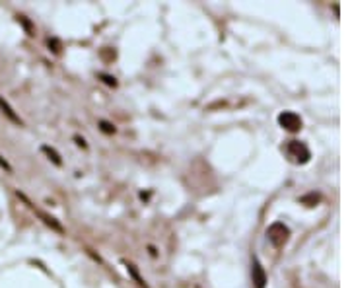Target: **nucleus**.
Here are the masks:
<instances>
[{"instance_id": "nucleus-1", "label": "nucleus", "mask_w": 350, "mask_h": 288, "mask_svg": "<svg viewBox=\"0 0 350 288\" xmlns=\"http://www.w3.org/2000/svg\"><path fill=\"white\" fill-rule=\"evenodd\" d=\"M284 150H286L288 158L296 164H308L310 158H312V152H310L308 144L302 142V140H290V142H286Z\"/></svg>"}, {"instance_id": "nucleus-2", "label": "nucleus", "mask_w": 350, "mask_h": 288, "mask_svg": "<svg viewBox=\"0 0 350 288\" xmlns=\"http://www.w3.org/2000/svg\"><path fill=\"white\" fill-rule=\"evenodd\" d=\"M290 238V228L284 224V222H272L268 228H266V240L274 246V248H282Z\"/></svg>"}, {"instance_id": "nucleus-3", "label": "nucleus", "mask_w": 350, "mask_h": 288, "mask_svg": "<svg viewBox=\"0 0 350 288\" xmlns=\"http://www.w3.org/2000/svg\"><path fill=\"white\" fill-rule=\"evenodd\" d=\"M276 121H278V125L284 128V130H288V132H298L302 126H304V121H302V117L294 113V111H282L278 117H276Z\"/></svg>"}, {"instance_id": "nucleus-4", "label": "nucleus", "mask_w": 350, "mask_h": 288, "mask_svg": "<svg viewBox=\"0 0 350 288\" xmlns=\"http://www.w3.org/2000/svg\"><path fill=\"white\" fill-rule=\"evenodd\" d=\"M251 278H253V286L255 288L266 286V272H264V267L261 265L257 255L251 257Z\"/></svg>"}, {"instance_id": "nucleus-5", "label": "nucleus", "mask_w": 350, "mask_h": 288, "mask_svg": "<svg viewBox=\"0 0 350 288\" xmlns=\"http://www.w3.org/2000/svg\"><path fill=\"white\" fill-rule=\"evenodd\" d=\"M0 111H2V113H4V115H6V117H8V119H10L12 123H14V125H20V126L24 125L22 117L18 115L14 109L10 108V104H8V102H6V100H4L2 96H0Z\"/></svg>"}, {"instance_id": "nucleus-6", "label": "nucleus", "mask_w": 350, "mask_h": 288, "mask_svg": "<svg viewBox=\"0 0 350 288\" xmlns=\"http://www.w3.org/2000/svg\"><path fill=\"white\" fill-rule=\"evenodd\" d=\"M41 152H43V154H47V158H49L54 166H62V158H60V154H58V152H56L52 146H47V144H45V146H41Z\"/></svg>"}, {"instance_id": "nucleus-7", "label": "nucleus", "mask_w": 350, "mask_h": 288, "mask_svg": "<svg viewBox=\"0 0 350 288\" xmlns=\"http://www.w3.org/2000/svg\"><path fill=\"white\" fill-rule=\"evenodd\" d=\"M35 212H37V216H39V218H41V220H43L47 226H51L52 230H56V232H64V228H62V226L56 222V218H52V216L45 214V212H41V210H35Z\"/></svg>"}, {"instance_id": "nucleus-8", "label": "nucleus", "mask_w": 350, "mask_h": 288, "mask_svg": "<svg viewBox=\"0 0 350 288\" xmlns=\"http://www.w3.org/2000/svg\"><path fill=\"white\" fill-rule=\"evenodd\" d=\"M124 267H126V272H128V274H130V276H132V278L136 280V284H138V286H142V288H150L148 284H146V280H144V278L140 276V272L136 270V267H134L132 263H126V261H124Z\"/></svg>"}, {"instance_id": "nucleus-9", "label": "nucleus", "mask_w": 350, "mask_h": 288, "mask_svg": "<svg viewBox=\"0 0 350 288\" xmlns=\"http://www.w3.org/2000/svg\"><path fill=\"white\" fill-rule=\"evenodd\" d=\"M47 47H49V51H52L54 54H58L60 49H62V43H60V39H56V37H49V39H47Z\"/></svg>"}, {"instance_id": "nucleus-10", "label": "nucleus", "mask_w": 350, "mask_h": 288, "mask_svg": "<svg viewBox=\"0 0 350 288\" xmlns=\"http://www.w3.org/2000/svg\"><path fill=\"white\" fill-rule=\"evenodd\" d=\"M18 22L24 26V30L28 32V36H35V30H34V26H32V22L26 18V16H16Z\"/></svg>"}, {"instance_id": "nucleus-11", "label": "nucleus", "mask_w": 350, "mask_h": 288, "mask_svg": "<svg viewBox=\"0 0 350 288\" xmlns=\"http://www.w3.org/2000/svg\"><path fill=\"white\" fill-rule=\"evenodd\" d=\"M98 76L104 80L107 86H111V88H117V78H115V76H111V74H105V72H100Z\"/></svg>"}, {"instance_id": "nucleus-12", "label": "nucleus", "mask_w": 350, "mask_h": 288, "mask_svg": "<svg viewBox=\"0 0 350 288\" xmlns=\"http://www.w3.org/2000/svg\"><path fill=\"white\" fill-rule=\"evenodd\" d=\"M100 128L104 130L105 134H115V130H117L113 123H109V121H105V119H102V121H100Z\"/></svg>"}, {"instance_id": "nucleus-13", "label": "nucleus", "mask_w": 350, "mask_h": 288, "mask_svg": "<svg viewBox=\"0 0 350 288\" xmlns=\"http://www.w3.org/2000/svg\"><path fill=\"white\" fill-rule=\"evenodd\" d=\"M321 200V197L319 195H315V193H310V195H306V197H302L300 198V202H304V204H308V202H312L310 206H314L315 202H319Z\"/></svg>"}, {"instance_id": "nucleus-14", "label": "nucleus", "mask_w": 350, "mask_h": 288, "mask_svg": "<svg viewBox=\"0 0 350 288\" xmlns=\"http://www.w3.org/2000/svg\"><path fill=\"white\" fill-rule=\"evenodd\" d=\"M0 168H4L6 172H12V166H10V164L6 162V160H4L2 156H0Z\"/></svg>"}, {"instance_id": "nucleus-15", "label": "nucleus", "mask_w": 350, "mask_h": 288, "mask_svg": "<svg viewBox=\"0 0 350 288\" xmlns=\"http://www.w3.org/2000/svg\"><path fill=\"white\" fill-rule=\"evenodd\" d=\"M74 140L78 142V146H82V148H88V144H86V140H84V138H80V136H74Z\"/></svg>"}]
</instances>
